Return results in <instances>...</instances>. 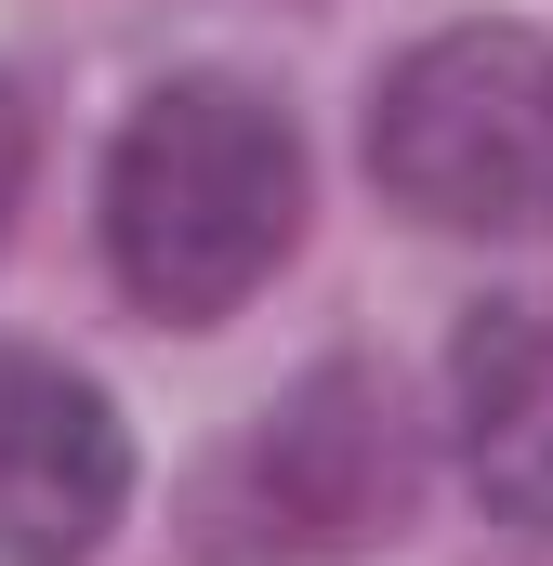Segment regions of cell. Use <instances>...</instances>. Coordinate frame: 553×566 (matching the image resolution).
Segmentation results:
<instances>
[{
	"instance_id": "3957f363",
	"label": "cell",
	"mask_w": 553,
	"mask_h": 566,
	"mask_svg": "<svg viewBox=\"0 0 553 566\" xmlns=\"http://www.w3.org/2000/svg\"><path fill=\"white\" fill-rule=\"evenodd\" d=\"M409 501H421V461L396 422V382L343 356V369H303L225 448L198 541H211V566H356L369 541L409 527Z\"/></svg>"
},
{
	"instance_id": "5b68a950",
	"label": "cell",
	"mask_w": 553,
	"mask_h": 566,
	"mask_svg": "<svg viewBox=\"0 0 553 566\" xmlns=\"http://www.w3.org/2000/svg\"><path fill=\"white\" fill-rule=\"evenodd\" d=\"M448 422H461V474L501 527L553 541V290H501L461 316L448 343Z\"/></svg>"
},
{
	"instance_id": "6da1fadb",
	"label": "cell",
	"mask_w": 553,
	"mask_h": 566,
	"mask_svg": "<svg viewBox=\"0 0 553 566\" xmlns=\"http://www.w3.org/2000/svg\"><path fill=\"white\" fill-rule=\"evenodd\" d=\"M303 238V133L251 80H158L106 145V264L145 316L211 329Z\"/></svg>"
},
{
	"instance_id": "277c9868",
	"label": "cell",
	"mask_w": 553,
	"mask_h": 566,
	"mask_svg": "<svg viewBox=\"0 0 553 566\" xmlns=\"http://www.w3.org/2000/svg\"><path fill=\"white\" fill-rule=\"evenodd\" d=\"M133 501V434L66 369L0 343V566H80Z\"/></svg>"
},
{
	"instance_id": "7a4b0ae2",
	"label": "cell",
	"mask_w": 553,
	"mask_h": 566,
	"mask_svg": "<svg viewBox=\"0 0 553 566\" xmlns=\"http://www.w3.org/2000/svg\"><path fill=\"white\" fill-rule=\"evenodd\" d=\"M369 185L435 238H541L553 224V40L541 27H435L369 93Z\"/></svg>"
},
{
	"instance_id": "8992f818",
	"label": "cell",
	"mask_w": 553,
	"mask_h": 566,
	"mask_svg": "<svg viewBox=\"0 0 553 566\" xmlns=\"http://www.w3.org/2000/svg\"><path fill=\"white\" fill-rule=\"evenodd\" d=\"M13 185H27V106H13V80H0V224H13Z\"/></svg>"
}]
</instances>
